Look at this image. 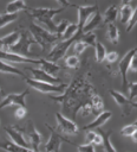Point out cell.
Segmentation results:
<instances>
[{
	"mask_svg": "<svg viewBox=\"0 0 137 152\" xmlns=\"http://www.w3.org/2000/svg\"><path fill=\"white\" fill-rule=\"evenodd\" d=\"M136 55H137V49L136 48L129 50L123 56V58L120 59V62L118 64V70H119L120 76H122V83H123L124 88H128V70H129V66H130V61Z\"/></svg>",
	"mask_w": 137,
	"mask_h": 152,
	"instance_id": "30bf717a",
	"label": "cell"
},
{
	"mask_svg": "<svg viewBox=\"0 0 137 152\" xmlns=\"http://www.w3.org/2000/svg\"><path fill=\"white\" fill-rule=\"evenodd\" d=\"M5 131L8 134V137L12 139V142H14L15 145H19V146H22V147H28L30 146L28 141L24 137V132L18 126H13V127L12 126L11 127L6 126Z\"/></svg>",
	"mask_w": 137,
	"mask_h": 152,
	"instance_id": "5bb4252c",
	"label": "cell"
},
{
	"mask_svg": "<svg viewBox=\"0 0 137 152\" xmlns=\"http://www.w3.org/2000/svg\"><path fill=\"white\" fill-rule=\"evenodd\" d=\"M27 6H26V2L24 0H14V1H11L7 4L6 6V13H9V14H18L19 11H22V10H26Z\"/></svg>",
	"mask_w": 137,
	"mask_h": 152,
	"instance_id": "d4e9b609",
	"label": "cell"
},
{
	"mask_svg": "<svg viewBox=\"0 0 137 152\" xmlns=\"http://www.w3.org/2000/svg\"><path fill=\"white\" fill-rule=\"evenodd\" d=\"M22 132H25L27 134V137L30 139V142H31V146H32V150L35 151V152H39L43 137H41V133L35 128L33 121L28 120L27 124H26V128Z\"/></svg>",
	"mask_w": 137,
	"mask_h": 152,
	"instance_id": "8fae6325",
	"label": "cell"
},
{
	"mask_svg": "<svg viewBox=\"0 0 137 152\" xmlns=\"http://www.w3.org/2000/svg\"><path fill=\"white\" fill-rule=\"evenodd\" d=\"M110 95L112 96V99L116 101V103L123 109V112L124 113H129L130 112V107L132 106L131 103H130V101H129V99L124 95V94H122L120 91H117V90H113V89H111L110 90Z\"/></svg>",
	"mask_w": 137,
	"mask_h": 152,
	"instance_id": "e0dca14e",
	"label": "cell"
},
{
	"mask_svg": "<svg viewBox=\"0 0 137 152\" xmlns=\"http://www.w3.org/2000/svg\"><path fill=\"white\" fill-rule=\"evenodd\" d=\"M28 31L32 34V37L35 40V43L38 45H40L43 50H45L46 45L56 44L58 42V39H59L54 33L48 32L47 30H45L44 27H41L40 25H38L35 23H31Z\"/></svg>",
	"mask_w": 137,
	"mask_h": 152,
	"instance_id": "277c9868",
	"label": "cell"
},
{
	"mask_svg": "<svg viewBox=\"0 0 137 152\" xmlns=\"http://www.w3.org/2000/svg\"><path fill=\"white\" fill-rule=\"evenodd\" d=\"M129 89V101L132 106L136 107V96H137V82H132L130 83V86L128 87Z\"/></svg>",
	"mask_w": 137,
	"mask_h": 152,
	"instance_id": "d6a6232c",
	"label": "cell"
},
{
	"mask_svg": "<svg viewBox=\"0 0 137 152\" xmlns=\"http://www.w3.org/2000/svg\"><path fill=\"white\" fill-rule=\"evenodd\" d=\"M131 138H132V140H133V142L136 144V141H137V135H136V133H135V134H133V135H132Z\"/></svg>",
	"mask_w": 137,
	"mask_h": 152,
	"instance_id": "bcb514c9",
	"label": "cell"
},
{
	"mask_svg": "<svg viewBox=\"0 0 137 152\" xmlns=\"http://www.w3.org/2000/svg\"><path fill=\"white\" fill-rule=\"evenodd\" d=\"M100 135H102V138H103L102 145H103V147H104V151H105V152H117L116 148L113 147L111 140H110V132H106V133L100 132Z\"/></svg>",
	"mask_w": 137,
	"mask_h": 152,
	"instance_id": "f546056e",
	"label": "cell"
},
{
	"mask_svg": "<svg viewBox=\"0 0 137 152\" xmlns=\"http://www.w3.org/2000/svg\"><path fill=\"white\" fill-rule=\"evenodd\" d=\"M136 10V8H135ZM135 10L132 8L131 4L129 1H122L120 4V8H119V15H120V21L122 24H128L129 19L131 18L132 13L135 12Z\"/></svg>",
	"mask_w": 137,
	"mask_h": 152,
	"instance_id": "ffe728a7",
	"label": "cell"
},
{
	"mask_svg": "<svg viewBox=\"0 0 137 152\" xmlns=\"http://www.w3.org/2000/svg\"><path fill=\"white\" fill-rule=\"evenodd\" d=\"M28 95V89L21 91V93H12L6 95L0 101V109L7 106H19V107H26V96Z\"/></svg>",
	"mask_w": 137,
	"mask_h": 152,
	"instance_id": "ba28073f",
	"label": "cell"
},
{
	"mask_svg": "<svg viewBox=\"0 0 137 152\" xmlns=\"http://www.w3.org/2000/svg\"><path fill=\"white\" fill-rule=\"evenodd\" d=\"M26 113H27L26 107H19V108L15 110L14 114H15V118H17V119H22V118H25Z\"/></svg>",
	"mask_w": 137,
	"mask_h": 152,
	"instance_id": "b9f144b4",
	"label": "cell"
},
{
	"mask_svg": "<svg viewBox=\"0 0 137 152\" xmlns=\"http://www.w3.org/2000/svg\"><path fill=\"white\" fill-rule=\"evenodd\" d=\"M68 21L67 20H61L60 23H59V25H57L56 26V36L60 39L61 38V36L64 34V32H65V30H66V27L68 26Z\"/></svg>",
	"mask_w": 137,
	"mask_h": 152,
	"instance_id": "d590c367",
	"label": "cell"
},
{
	"mask_svg": "<svg viewBox=\"0 0 137 152\" xmlns=\"http://www.w3.org/2000/svg\"><path fill=\"white\" fill-rule=\"evenodd\" d=\"M86 48H87V46H86L81 40H77V42H74L73 49H74V52H76L77 55H80L81 52H84V50H85Z\"/></svg>",
	"mask_w": 137,
	"mask_h": 152,
	"instance_id": "ab89813d",
	"label": "cell"
},
{
	"mask_svg": "<svg viewBox=\"0 0 137 152\" xmlns=\"http://www.w3.org/2000/svg\"><path fill=\"white\" fill-rule=\"evenodd\" d=\"M25 80H26V83L30 87H32L33 89H35L38 91L46 93V94H50V93H60L61 94L67 88V86L64 84V83H60V84H50V83L40 82V81H37V80H33V78H25Z\"/></svg>",
	"mask_w": 137,
	"mask_h": 152,
	"instance_id": "8992f818",
	"label": "cell"
},
{
	"mask_svg": "<svg viewBox=\"0 0 137 152\" xmlns=\"http://www.w3.org/2000/svg\"><path fill=\"white\" fill-rule=\"evenodd\" d=\"M111 115H112V113H111L110 110H103L100 114H98V115L96 116V119H94L92 122H90L89 125L84 126L83 129H84V131H94V129L102 127V126L111 118Z\"/></svg>",
	"mask_w": 137,
	"mask_h": 152,
	"instance_id": "9a60e30c",
	"label": "cell"
},
{
	"mask_svg": "<svg viewBox=\"0 0 137 152\" xmlns=\"http://www.w3.org/2000/svg\"><path fill=\"white\" fill-rule=\"evenodd\" d=\"M129 69H130L131 71H133V72H136V71H137V57H136V56H133V57L131 58Z\"/></svg>",
	"mask_w": 137,
	"mask_h": 152,
	"instance_id": "ee69618b",
	"label": "cell"
},
{
	"mask_svg": "<svg viewBox=\"0 0 137 152\" xmlns=\"http://www.w3.org/2000/svg\"><path fill=\"white\" fill-rule=\"evenodd\" d=\"M96 133L94 131H86V144H92L94 137H96Z\"/></svg>",
	"mask_w": 137,
	"mask_h": 152,
	"instance_id": "7bdbcfd3",
	"label": "cell"
},
{
	"mask_svg": "<svg viewBox=\"0 0 137 152\" xmlns=\"http://www.w3.org/2000/svg\"><path fill=\"white\" fill-rule=\"evenodd\" d=\"M136 23H137V11L135 10V12L132 13L131 18L129 19V21H128V24H126V31H128V32H130V31L135 27Z\"/></svg>",
	"mask_w": 137,
	"mask_h": 152,
	"instance_id": "74e56055",
	"label": "cell"
},
{
	"mask_svg": "<svg viewBox=\"0 0 137 152\" xmlns=\"http://www.w3.org/2000/svg\"><path fill=\"white\" fill-rule=\"evenodd\" d=\"M136 132H137L136 121H135V124L126 125V126H124V127L120 129V134H122V135H124V137H132Z\"/></svg>",
	"mask_w": 137,
	"mask_h": 152,
	"instance_id": "836d02e7",
	"label": "cell"
},
{
	"mask_svg": "<svg viewBox=\"0 0 137 152\" xmlns=\"http://www.w3.org/2000/svg\"><path fill=\"white\" fill-rule=\"evenodd\" d=\"M118 12H119V8H118V6H116V5H111V6H109L107 8H106V11L104 12V14H103V17H102V20H103V23L104 24H113V21L117 19V17H118Z\"/></svg>",
	"mask_w": 137,
	"mask_h": 152,
	"instance_id": "44dd1931",
	"label": "cell"
},
{
	"mask_svg": "<svg viewBox=\"0 0 137 152\" xmlns=\"http://www.w3.org/2000/svg\"><path fill=\"white\" fill-rule=\"evenodd\" d=\"M77 31H78V25H77V24H74V23H70L60 39H61V40L70 39V38H72V37L77 33Z\"/></svg>",
	"mask_w": 137,
	"mask_h": 152,
	"instance_id": "4dcf8cb0",
	"label": "cell"
},
{
	"mask_svg": "<svg viewBox=\"0 0 137 152\" xmlns=\"http://www.w3.org/2000/svg\"><path fill=\"white\" fill-rule=\"evenodd\" d=\"M105 59H106L107 62H110V63H113V62H116V61L118 59V53H117L116 51L106 52V55H105Z\"/></svg>",
	"mask_w": 137,
	"mask_h": 152,
	"instance_id": "60d3db41",
	"label": "cell"
},
{
	"mask_svg": "<svg viewBox=\"0 0 137 152\" xmlns=\"http://www.w3.org/2000/svg\"><path fill=\"white\" fill-rule=\"evenodd\" d=\"M78 113L81 115V116H87L90 114H92V108H91V104H90V101L87 100L85 103H83L79 108H78Z\"/></svg>",
	"mask_w": 137,
	"mask_h": 152,
	"instance_id": "e575fe53",
	"label": "cell"
},
{
	"mask_svg": "<svg viewBox=\"0 0 137 152\" xmlns=\"http://www.w3.org/2000/svg\"><path fill=\"white\" fill-rule=\"evenodd\" d=\"M81 34H83L81 31L78 30L77 33H76L72 38L66 39V40H59V42H57V43L52 46L50 53L47 55V58H45V59L48 61V62H51V63H56V62H58L59 59H61V58L66 55V52H67L68 48L71 46V44L74 43V42H77V40L80 38Z\"/></svg>",
	"mask_w": 137,
	"mask_h": 152,
	"instance_id": "3957f363",
	"label": "cell"
},
{
	"mask_svg": "<svg viewBox=\"0 0 137 152\" xmlns=\"http://www.w3.org/2000/svg\"><path fill=\"white\" fill-rule=\"evenodd\" d=\"M0 71L5 72V74H11V75H17V76H21L24 78H26V75L20 71L19 69H17L15 66L11 65L9 63H6L4 61H0Z\"/></svg>",
	"mask_w": 137,
	"mask_h": 152,
	"instance_id": "484cf974",
	"label": "cell"
},
{
	"mask_svg": "<svg viewBox=\"0 0 137 152\" xmlns=\"http://www.w3.org/2000/svg\"><path fill=\"white\" fill-rule=\"evenodd\" d=\"M103 23L102 20V14L99 12L93 13L89 20L86 21V24L84 25V27L81 28V33H87V32H92L94 28H97L98 26H100V24Z\"/></svg>",
	"mask_w": 137,
	"mask_h": 152,
	"instance_id": "ac0fdd59",
	"label": "cell"
},
{
	"mask_svg": "<svg viewBox=\"0 0 137 152\" xmlns=\"http://www.w3.org/2000/svg\"><path fill=\"white\" fill-rule=\"evenodd\" d=\"M56 120H57L58 128H59L63 133H65V134L74 135V134L78 132V129H79V128H78V125H77L74 121L67 119L66 116H64V115H63L61 113H59V112L56 113Z\"/></svg>",
	"mask_w": 137,
	"mask_h": 152,
	"instance_id": "9c48e42d",
	"label": "cell"
},
{
	"mask_svg": "<svg viewBox=\"0 0 137 152\" xmlns=\"http://www.w3.org/2000/svg\"><path fill=\"white\" fill-rule=\"evenodd\" d=\"M31 44H37L35 40L33 39L32 34L30 33L28 30H25L22 33L20 32V37H19V40L12 46L9 48L7 51L11 52V53H15V55H20V56H24V55H27L30 53V46Z\"/></svg>",
	"mask_w": 137,
	"mask_h": 152,
	"instance_id": "5b68a950",
	"label": "cell"
},
{
	"mask_svg": "<svg viewBox=\"0 0 137 152\" xmlns=\"http://www.w3.org/2000/svg\"><path fill=\"white\" fill-rule=\"evenodd\" d=\"M45 125H46L47 129H48L50 133H51V137H50L48 141L45 144V152H59L60 146H61L63 142L73 144V142L70 141L67 138L60 135V134H59L52 126H50V125H47V124H45Z\"/></svg>",
	"mask_w": 137,
	"mask_h": 152,
	"instance_id": "52a82bcc",
	"label": "cell"
},
{
	"mask_svg": "<svg viewBox=\"0 0 137 152\" xmlns=\"http://www.w3.org/2000/svg\"><path fill=\"white\" fill-rule=\"evenodd\" d=\"M0 148L7 151V152H35L31 150L30 147H22L19 145H15L12 141H0Z\"/></svg>",
	"mask_w": 137,
	"mask_h": 152,
	"instance_id": "603a6c76",
	"label": "cell"
},
{
	"mask_svg": "<svg viewBox=\"0 0 137 152\" xmlns=\"http://www.w3.org/2000/svg\"><path fill=\"white\" fill-rule=\"evenodd\" d=\"M106 36H107L109 40H110L112 44H117V43H118V39H119V31H118V27H117L115 24H109V25H107V28H106Z\"/></svg>",
	"mask_w": 137,
	"mask_h": 152,
	"instance_id": "4316f807",
	"label": "cell"
},
{
	"mask_svg": "<svg viewBox=\"0 0 137 152\" xmlns=\"http://www.w3.org/2000/svg\"><path fill=\"white\" fill-rule=\"evenodd\" d=\"M79 40H81L86 46H93L97 43V36L94 32H87V33H83L79 38Z\"/></svg>",
	"mask_w": 137,
	"mask_h": 152,
	"instance_id": "f1b7e54d",
	"label": "cell"
},
{
	"mask_svg": "<svg viewBox=\"0 0 137 152\" xmlns=\"http://www.w3.org/2000/svg\"><path fill=\"white\" fill-rule=\"evenodd\" d=\"M1 96H2V91H1V89H0V99H1Z\"/></svg>",
	"mask_w": 137,
	"mask_h": 152,
	"instance_id": "7dc6e473",
	"label": "cell"
},
{
	"mask_svg": "<svg viewBox=\"0 0 137 152\" xmlns=\"http://www.w3.org/2000/svg\"><path fill=\"white\" fill-rule=\"evenodd\" d=\"M19 37H20L19 31H13L12 33H8L7 36L1 37L0 38V45H1L0 49L4 50V51H7L9 48H12L19 40Z\"/></svg>",
	"mask_w": 137,
	"mask_h": 152,
	"instance_id": "d6986e66",
	"label": "cell"
},
{
	"mask_svg": "<svg viewBox=\"0 0 137 152\" xmlns=\"http://www.w3.org/2000/svg\"><path fill=\"white\" fill-rule=\"evenodd\" d=\"M76 8H77V12H78V30L81 31V28L84 27V25L86 24V21L89 20V18L98 12V6L97 5H84V6H76L73 5Z\"/></svg>",
	"mask_w": 137,
	"mask_h": 152,
	"instance_id": "7c38bea8",
	"label": "cell"
},
{
	"mask_svg": "<svg viewBox=\"0 0 137 152\" xmlns=\"http://www.w3.org/2000/svg\"><path fill=\"white\" fill-rule=\"evenodd\" d=\"M17 18H18V14H9V13L0 14V28L5 27L9 23H13L14 20H17Z\"/></svg>",
	"mask_w": 137,
	"mask_h": 152,
	"instance_id": "1f68e13d",
	"label": "cell"
},
{
	"mask_svg": "<svg viewBox=\"0 0 137 152\" xmlns=\"http://www.w3.org/2000/svg\"><path fill=\"white\" fill-rule=\"evenodd\" d=\"M65 65L67 68H71V69H74L79 65V58L77 56H68L65 58Z\"/></svg>",
	"mask_w": 137,
	"mask_h": 152,
	"instance_id": "8d00e7d4",
	"label": "cell"
},
{
	"mask_svg": "<svg viewBox=\"0 0 137 152\" xmlns=\"http://www.w3.org/2000/svg\"><path fill=\"white\" fill-rule=\"evenodd\" d=\"M102 142H103V138H102L100 133H96V137L92 141V145H102Z\"/></svg>",
	"mask_w": 137,
	"mask_h": 152,
	"instance_id": "f6af8a7d",
	"label": "cell"
},
{
	"mask_svg": "<svg viewBox=\"0 0 137 152\" xmlns=\"http://www.w3.org/2000/svg\"><path fill=\"white\" fill-rule=\"evenodd\" d=\"M0 61L4 62H12V63H32V64H38L40 63V59H34V58H28L26 56H20L15 53H11L8 51H4L0 49Z\"/></svg>",
	"mask_w": 137,
	"mask_h": 152,
	"instance_id": "4fadbf2b",
	"label": "cell"
},
{
	"mask_svg": "<svg viewBox=\"0 0 137 152\" xmlns=\"http://www.w3.org/2000/svg\"><path fill=\"white\" fill-rule=\"evenodd\" d=\"M93 94V89L91 87V84L83 77H79L77 80H74L68 87L67 89H65L64 94L59 97L57 96H51L54 101L64 103L65 106L72 107L74 103H77L78 101H80V96L85 95V94Z\"/></svg>",
	"mask_w": 137,
	"mask_h": 152,
	"instance_id": "6da1fadb",
	"label": "cell"
},
{
	"mask_svg": "<svg viewBox=\"0 0 137 152\" xmlns=\"http://www.w3.org/2000/svg\"><path fill=\"white\" fill-rule=\"evenodd\" d=\"M31 72L33 75V80L40 81V82H45V83H50V84H60L59 78H57L56 76H51L47 72L43 71L41 69H34L31 68Z\"/></svg>",
	"mask_w": 137,
	"mask_h": 152,
	"instance_id": "2e32d148",
	"label": "cell"
},
{
	"mask_svg": "<svg viewBox=\"0 0 137 152\" xmlns=\"http://www.w3.org/2000/svg\"><path fill=\"white\" fill-rule=\"evenodd\" d=\"M94 53H96V62L97 63H102L105 59V55H106V49L103 45V43L98 42L94 45Z\"/></svg>",
	"mask_w": 137,
	"mask_h": 152,
	"instance_id": "83f0119b",
	"label": "cell"
},
{
	"mask_svg": "<svg viewBox=\"0 0 137 152\" xmlns=\"http://www.w3.org/2000/svg\"><path fill=\"white\" fill-rule=\"evenodd\" d=\"M39 65H40L39 69H41L43 71L47 72V74L51 75V76H54V75L60 70V68H61L60 65H58V64H56V63H51V62H48V61H46V59H44V58H40Z\"/></svg>",
	"mask_w": 137,
	"mask_h": 152,
	"instance_id": "cb8c5ba5",
	"label": "cell"
},
{
	"mask_svg": "<svg viewBox=\"0 0 137 152\" xmlns=\"http://www.w3.org/2000/svg\"><path fill=\"white\" fill-rule=\"evenodd\" d=\"M89 101H90V104H91V108H92V114H94L97 116L98 114H100L103 112L104 102H103V99L98 94H92L91 99Z\"/></svg>",
	"mask_w": 137,
	"mask_h": 152,
	"instance_id": "7402d4cb",
	"label": "cell"
},
{
	"mask_svg": "<svg viewBox=\"0 0 137 152\" xmlns=\"http://www.w3.org/2000/svg\"><path fill=\"white\" fill-rule=\"evenodd\" d=\"M77 150H78V152H96L94 145H92V144L78 145V146H77Z\"/></svg>",
	"mask_w": 137,
	"mask_h": 152,
	"instance_id": "f35d334b",
	"label": "cell"
},
{
	"mask_svg": "<svg viewBox=\"0 0 137 152\" xmlns=\"http://www.w3.org/2000/svg\"><path fill=\"white\" fill-rule=\"evenodd\" d=\"M65 10V7H58V8H50V7H34V8H28L27 13L39 20L40 23H44L46 26H47V31L51 32V33H54L56 34V24L53 21V17L61 13L63 11Z\"/></svg>",
	"mask_w": 137,
	"mask_h": 152,
	"instance_id": "7a4b0ae2",
	"label": "cell"
}]
</instances>
